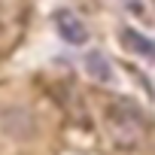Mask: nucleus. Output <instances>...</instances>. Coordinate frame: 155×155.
<instances>
[{
	"label": "nucleus",
	"instance_id": "1",
	"mask_svg": "<svg viewBox=\"0 0 155 155\" xmlns=\"http://www.w3.org/2000/svg\"><path fill=\"white\" fill-rule=\"evenodd\" d=\"M104 128H107L110 143L116 149H122V152L140 149L146 143V137H149L146 116L137 110V104H128V101L107 104V110H104Z\"/></svg>",
	"mask_w": 155,
	"mask_h": 155
},
{
	"label": "nucleus",
	"instance_id": "2",
	"mask_svg": "<svg viewBox=\"0 0 155 155\" xmlns=\"http://www.w3.org/2000/svg\"><path fill=\"white\" fill-rule=\"evenodd\" d=\"M49 94H52V101L58 104V110L67 116V122L70 125H76V128H91V116H88V104H85V97H82V91L76 88L73 82H49Z\"/></svg>",
	"mask_w": 155,
	"mask_h": 155
},
{
	"label": "nucleus",
	"instance_id": "3",
	"mask_svg": "<svg viewBox=\"0 0 155 155\" xmlns=\"http://www.w3.org/2000/svg\"><path fill=\"white\" fill-rule=\"evenodd\" d=\"M55 28H58V34H61V40H67L70 46H82L85 40H88V31H85V25L76 18L70 9H58L55 12Z\"/></svg>",
	"mask_w": 155,
	"mask_h": 155
},
{
	"label": "nucleus",
	"instance_id": "4",
	"mask_svg": "<svg viewBox=\"0 0 155 155\" xmlns=\"http://www.w3.org/2000/svg\"><path fill=\"white\" fill-rule=\"evenodd\" d=\"M122 46L128 49V52H134V55H140V58H155V43L152 40H146L140 31H134V28H122Z\"/></svg>",
	"mask_w": 155,
	"mask_h": 155
},
{
	"label": "nucleus",
	"instance_id": "5",
	"mask_svg": "<svg viewBox=\"0 0 155 155\" xmlns=\"http://www.w3.org/2000/svg\"><path fill=\"white\" fill-rule=\"evenodd\" d=\"M85 73L91 76L94 82H110L113 79V67H110V61L101 52H88L85 55Z\"/></svg>",
	"mask_w": 155,
	"mask_h": 155
}]
</instances>
